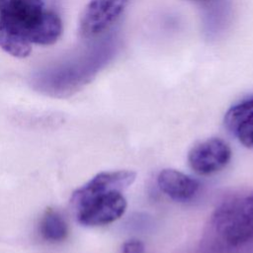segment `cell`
<instances>
[{
    "label": "cell",
    "mask_w": 253,
    "mask_h": 253,
    "mask_svg": "<svg viewBox=\"0 0 253 253\" xmlns=\"http://www.w3.org/2000/svg\"><path fill=\"white\" fill-rule=\"evenodd\" d=\"M135 177L130 170L105 171L94 176L71 197L76 220L85 226H102L119 219L126 209L124 192Z\"/></svg>",
    "instance_id": "6da1fadb"
},
{
    "label": "cell",
    "mask_w": 253,
    "mask_h": 253,
    "mask_svg": "<svg viewBox=\"0 0 253 253\" xmlns=\"http://www.w3.org/2000/svg\"><path fill=\"white\" fill-rule=\"evenodd\" d=\"M206 245L222 252L253 241V193H237L222 200L213 211Z\"/></svg>",
    "instance_id": "7a4b0ae2"
},
{
    "label": "cell",
    "mask_w": 253,
    "mask_h": 253,
    "mask_svg": "<svg viewBox=\"0 0 253 253\" xmlns=\"http://www.w3.org/2000/svg\"><path fill=\"white\" fill-rule=\"evenodd\" d=\"M0 20L30 43L50 45L62 33L60 18L46 10L42 0H6L0 10Z\"/></svg>",
    "instance_id": "3957f363"
},
{
    "label": "cell",
    "mask_w": 253,
    "mask_h": 253,
    "mask_svg": "<svg viewBox=\"0 0 253 253\" xmlns=\"http://www.w3.org/2000/svg\"><path fill=\"white\" fill-rule=\"evenodd\" d=\"M130 1L90 0L80 17V35L90 39L103 34L118 21Z\"/></svg>",
    "instance_id": "277c9868"
},
{
    "label": "cell",
    "mask_w": 253,
    "mask_h": 253,
    "mask_svg": "<svg viewBox=\"0 0 253 253\" xmlns=\"http://www.w3.org/2000/svg\"><path fill=\"white\" fill-rule=\"evenodd\" d=\"M230 159V146L218 137L208 138L195 144L188 155L191 168L200 175H211L220 171Z\"/></svg>",
    "instance_id": "5b68a950"
},
{
    "label": "cell",
    "mask_w": 253,
    "mask_h": 253,
    "mask_svg": "<svg viewBox=\"0 0 253 253\" xmlns=\"http://www.w3.org/2000/svg\"><path fill=\"white\" fill-rule=\"evenodd\" d=\"M159 189L169 198L176 202H189L199 193L200 182L178 170L163 169L157 177Z\"/></svg>",
    "instance_id": "8992f818"
},
{
    "label": "cell",
    "mask_w": 253,
    "mask_h": 253,
    "mask_svg": "<svg viewBox=\"0 0 253 253\" xmlns=\"http://www.w3.org/2000/svg\"><path fill=\"white\" fill-rule=\"evenodd\" d=\"M39 231L42 239L55 243L64 240L68 233L67 224L61 214L54 210H47L40 221Z\"/></svg>",
    "instance_id": "52a82bcc"
},
{
    "label": "cell",
    "mask_w": 253,
    "mask_h": 253,
    "mask_svg": "<svg viewBox=\"0 0 253 253\" xmlns=\"http://www.w3.org/2000/svg\"><path fill=\"white\" fill-rule=\"evenodd\" d=\"M0 48L14 57L25 58L32 51V43L13 33L0 20Z\"/></svg>",
    "instance_id": "ba28073f"
},
{
    "label": "cell",
    "mask_w": 253,
    "mask_h": 253,
    "mask_svg": "<svg viewBox=\"0 0 253 253\" xmlns=\"http://www.w3.org/2000/svg\"><path fill=\"white\" fill-rule=\"evenodd\" d=\"M253 110V93L242 98L240 101L232 105L224 116L225 126L233 132L239 121L250 111Z\"/></svg>",
    "instance_id": "9c48e42d"
},
{
    "label": "cell",
    "mask_w": 253,
    "mask_h": 253,
    "mask_svg": "<svg viewBox=\"0 0 253 253\" xmlns=\"http://www.w3.org/2000/svg\"><path fill=\"white\" fill-rule=\"evenodd\" d=\"M232 133L240 143L247 147H253V110L239 121Z\"/></svg>",
    "instance_id": "30bf717a"
},
{
    "label": "cell",
    "mask_w": 253,
    "mask_h": 253,
    "mask_svg": "<svg viewBox=\"0 0 253 253\" xmlns=\"http://www.w3.org/2000/svg\"><path fill=\"white\" fill-rule=\"evenodd\" d=\"M120 253H144V246L139 240H128L124 243Z\"/></svg>",
    "instance_id": "8fae6325"
},
{
    "label": "cell",
    "mask_w": 253,
    "mask_h": 253,
    "mask_svg": "<svg viewBox=\"0 0 253 253\" xmlns=\"http://www.w3.org/2000/svg\"><path fill=\"white\" fill-rule=\"evenodd\" d=\"M191 1H195V2H200V3H205V2H209L211 0H191Z\"/></svg>",
    "instance_id": "7c38bea8"
},
{
    "label": "cell",
    "mask_w": 253,
    "mask_h": 253,
    "mask_svg": "<svg viewBox=\"0 0 253 253\" xmlns=\"http://www.w3.org/2000/svg\"><path fill=\"white\" fill-rule=\"evenodd\" d=\"M5 2H6V0H0V10H1V8L4 6Z\"/></svg>",
    "instance_id": "4fadbf2b"
}]
</instances>
